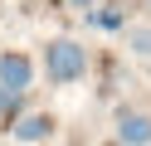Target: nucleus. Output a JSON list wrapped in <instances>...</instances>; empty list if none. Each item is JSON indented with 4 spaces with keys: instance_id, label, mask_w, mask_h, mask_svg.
Segmentation results:
<instances>
[{
    "instance_id": "obj_1",
    "label": "nucleus",
    "mask_w": 151,
    "mask_h": 146,
    "mask_svg": "<svg viewBox=\"0 0 151 146\" xmlns=\"http://www.w3.org/2000/svg\"><path fill=\"white\" fill-rule=\"evenodd\" d=\"M44 73H49V83H78L83 73H88V49L78 44V39H54L49 49H44Z\"/></svg>"
},
{
    "instance_id": "obj_5",
    "label": "nucleus",
    "mask_w": 151,
    "mask_h": 146,
    "mask_svg": "<svg viewBox=\"0 0 151 146\" xmlns=\"http://www.w3.org/2000/svg\"><path fill=\"white\" fill-rule=\"evenodd\" d=\"M88 24L93 29H122L127 15H122V5H102V10H88Z\"/></svg>"
},
{
    "instance_id": "obj_9",
    "label": "nucleus",
    "mask_w": 151,
    "mask_h": 146,
    "mask_svg": "<svg viewBox=\"0 0 151 146\" xmlns=\"http://www.w3.org/2000/svg\"><path fill=\"white\" fill-rule=\"evenodd\" d=\"M112 146H122V141H112Z\"/></svg>"
},
{
    "instance_id": "obj_8",
    "label": "nucleus",
    "mask_w": 151,
    "mask_h": 146,
    "mask_svg": "<svg viewBox=\"0 0 151 146\" xmlns=\"http://www.w3.org/2000/svg\"><path fill=\"white\" fill-rule=\"evenodd\" d=\"M68 5H83V10H93V0H68Z\"/></svg>"
},
{
    "instance_id": "obj_3",
    "label": "nucleus",
    "mask_w": 151,
    "mask_h": 146,
    "mask_svg": "<svg viewBox=\"0 0 151 146\" xmlns=\"http://www.w3.org/2000/svg\"><path fill=\"white\" fill-rule=\"evenodd\" d=\"M117 141L122 146H151V117L146 112H122L117 117Z\"/></svg>"
},
{
    "instance_id": "obj_2",
    "label": "nucleus",
    "mask_w": 151,
    "mask_h": 146,
    "mask_svg": "<svg viewBox=\"0 0 151 146\" xmlns=\"http://www.w3.org/2000/svg\"><path fill=\"white\" fill-rule=\"evenodd\" d=\"M29 83H34V63H29V58H24V54H0V88H5V93L24 97Z\"/></svg>"
},
{
    "instance_id": "obj_6",
    "label": "nucleus",
    "mask_w": 151,
    "mask_h": 146,
    "mask_svg": "<svg viewBox=\"0 0 151 146\" xmlns=\"http://www.w3.org/2000/svg\"><path fill=\"white\" fill-rule=\"evenodd\" d=\"M132 54H137V58H151V29H132Z\"/></svg>"
},
{
    "instance_id": "obj_4",
    "label": "nucleus",
    "mask_w": 151,
    "mask_h": 146,
    "mask_svg": "<svg viewBox=\"0 0 151 146\" xmlns=\"http://www.w3.org/2000/svg\"><path fill=\"white\" fill-rule=\"evenodd\" d=\"M54 136V117L49 112H29L15 122V141H49Z\"/></svg>"
},
{
    "instance_id": "obj_7",
    "label": "nucleus",
    "mask_w": 151,
    "mask_h": 146,
    "mask_svg": "<svg viewBox=\"0 0 151 146\" xmlns=\"http://www.w3.org/2000/svg\"><path fill=\"white\" fill-rule=\"evenodd\" d=\"M10 112H20V97H15V93H5V88H0V122H5V117H10Z\"/></svg>"
}]
</instances>
